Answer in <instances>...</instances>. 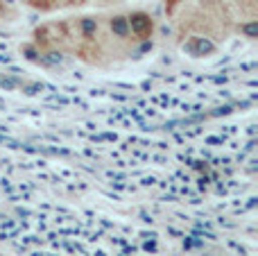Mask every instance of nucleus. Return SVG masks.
<instances>
[{
  "instance_id": "7ed1b4c3",
  "label": "nucleus",
  "mask_w": 258,
  "mask_h": 256,
  "mask_svg": "<svg viewBox=\"0 0 258 256\" xmlns=\"http://www.w3.org/2000/svg\"><path fill=\"white\" fill-rule=\"evenodd\" d=\"M183 50L190 52L192 57H206V54L215 52V43L206 36H190V39L183 43Z\"/></svg>"
},
{
  "instance_id": "20e7f679",
  "label": "nucleus",
  "mask_w": 258,
  "mask_h": 256,
  "mask_svg": "<svg viewBox=\"0 0 258 256\" xmlns=\"http://www.w3.org/2000/svg\"><path fill=\"white\" fill-rule=\"evenodd\" d=\"M84 3V0H50V7H54V5H80Z\"/></svg>"
},
{
  "instance_id": "f03ea898",
  "label": "nucleus",
  "mask_w": 258,
  "mask_h": 256,
  "mask_svg": "<svg viewBox=\"0 0 258 256\" xmlns=\"http://www.w3.org/2000/svg\"><path fill=\"white\" fill-rule=\"evenodd\" d=\"M127 18H129V27H132L134 36H136L138 41H143V43H150L152 32H154V21H152L150 14L132 12V14H127Z\"/></svg>"
},
{
  "instance_id": "f257e3e1",
  "label": "nucleus",
  "mask_w": 258,
  "mask_h": 256,
  "mask_svg": "<svg viewBox=\"0 0 258 256\" xmlns=\"http://www.w3.org/2000/svg\"><path fill=\"white\" fill-rule=\"evenodd\" d=\"M34 43L43 52L75 54L89 63H109L129 59L150 43L134 36L127 14L109 16H80L61 23H45L36 27Z\"/></svg>"
}]
</instances>
